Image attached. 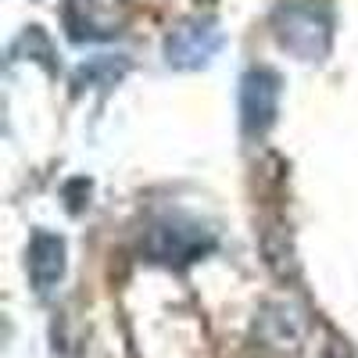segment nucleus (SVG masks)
<instances>
[{"label":"nucleus","mask_w":358,"mask_h":358,"mask_svg":"<svg viewBox=\"0 0 358 358\" xmlns=\"http://www.w3.org/2000/svg\"><path fill=\"white\" fill-rule=\"evenodd\" d=\"M268 25H273L276 43L301 62H322L330 54L334 15L319 0H283V4H276Z\"/></svg>","instance_id":"nucleus-1"},{"label":"nucleus","mask_w":358,"mask_h":358,"mask_svg":"<svg viewBox=\"0 0 358 358\" xmlns=\"http://www.w3.org/2000/svg\"><path fill=\"white\" fill-rule=\"evenodd\" d=\"M215 248V236L212 229H204L201 222L194 219H162L147 229L143 236V255L151 262H162V265H187V262H197L201 255H208Z\"/></svg>","instance_id":"nucleus-2"},{"label":"nucleus","mask_w":358,"mask_h":358,"mask_svg":"<svg viewBox=\"0 0 358 358\" xmlns=\"http://www.w3.org/2000/svg\"><path fill=\"white\" fill-rule=\"evenodd\" d=\"M222 47V29L212 18H190L179 22L165 36V62L172 69H204Z\"/></svg>","instance_id":"nucleus-3"},{"label":"nucleus","mask_w":358,"mask_h":358,"mask_svg":"<svg viewBox=\"0 0 358 358\" xmlns=\"http://www.w3.org/2000/svg\"><path fill=\"white\" fill-rule=\"evenodd\" d=\"M280 76L273 69H248L241 79V126L248 136L273 129L280 115Z\"/></svg>","instance_id":"nucleus-4"},{"label":"nucleus","mask_w":358,"mask_h":358,"mask_svg":"<svg viewBox=\"0 0 358 358\" xmlns=\"http://www.w3.org/2000/svg\"><path fill=\"white\" fill-rule=\"evenodd\" d=\"M69 265V248L57 233L50 229H36L29 241V280H33L36 294H50L65 276Z\"/></svg>","instance_id":"nucleus-5"},{"label":"nucleus","mask_w":358,"mask_h":358,"mask_svg":"<svg viewBox=\"0 0 358 358\" xmlns=\"http://www.w3.org/2000/svg\"><path fill=\"white\" fill-rule=\"evenodd\" d=\"M122 18H115V8L104 0H69L65 4V29L76 43L83 40H111L122 33Z\"/></svg>","instance_id":"nucleus-6"},{"label":"nucleus","mask_w":358,"mask_h":358,"mask_svg":"<svg viewBox=\"0 0 358 358\" xmlns=\"http://www.w3.org/2000/svg\"><path fill=\"white\" fill-rule=\"evenodd\" d=\"M101 76H104V79L111 83V79H118L122 72H118V69H115L111 62H94L90 69H83V72H79V79H76V83H94V79H101Z\"/></svg>","instance_id":"nucleus-7"}]
</instances>
